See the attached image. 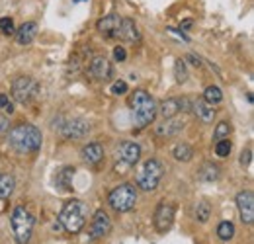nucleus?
Instances as JSON below:
<instances>
[{
  "instance_id": "1",
  "label": "nucleus",
  "mask_w": 254,
  "mask_h": 244,
  "mask_svg": "<svg viewBox=\"0 0 254 244\" xmlns=\"http://www.w3.org/2000/svg\"><path fill=\"white\" fill-rule=\"evenodd\" d=\"M41 141H43L41 131L35 125H32V123H18L8 133L10 147L20 154L37 153L39 147H41Z\"/></svg>"
},
{
  "instance_id": "2",
  "label": "nucleus",
  "mask_w": 254,
  "mask_h": 244,
  "mask_svg": "<svg viewBox=\"0 0 254 244\" xmlns=\"http://www.w3.org/2000/svg\"><path fill=\"white\" fill-rule=\"evenodd\" d=\"M129 106H131V114H133V122L139 129L151 125L155 116H157V104L153 100V96L147 90H135L129 98Z\"/></svg>"
},
{
  "instance_id": "3",
  "label": "nucleus",
  "mask_w": 254,
  "mask_h": 244,
  "mask_svg": "<svg viewBox=\"0 0 254 244\" xmlns=\"http://www.w3.org/2000/svg\"><path fill=\"white\" fill-rule=\"evenodd\" d=\"M88 213H90V211H88V205H86L84 201H80V199H70V201L64 203L61 213H59V223L64 227V231L76 235V233H80L82 227L86 225Z\"/></svg>"
},
{
  "instance_id": "4",
  "label": "nucleus",
  "mask_w": 254,
  "mask_h": 244,
  "mask_svg": "<svg viewBox=\"0 0 254 244\" xmlns=\"http://www.w3.org/2000/svg\"><path fill=\"white\" fill-rule=\"evenodd\" d=\"M10 225H12V233H14V239L18 244H28L32 239L33 233V225H35V219L33 215L26 209V207H16L12 211V219H10Z\"/></svg>"
},
{
  "instance_id": "5",
  "label": "nucleus",
  "mask_w": 254,
  "mask_h": 244,
  "mask_svg": "<svg viewBox=\"0 0 254 244\" xmlns=\"http://www.w3.org/2000/svg\"><path fill=\"white\" fill-rule=\"evenodd\" d=\"M135 201H137V187L133 183H120L108 195L110 207L118 213H126L129 209H133Z\"/></svg>"
},
{
  "instance_id": "6",
  "label": "nucleus",
  "mask_w": 254,
  "mask_h": 244,
  "mask_svg": "<svg viewBox=\"0 0 254 244\" xmlns=\"http://www.w3.org/2000/svg\"><path fill=\"white\" fill-rule=\"evenodd\" d=\"M162 174H164V168L157 158H149L143 168L137 172V178H135V183L137 187H141L143 191H153L159 187L160 180H162Z\"/></svg>"
},
{
  "instance_id": "7",
  "label": "nucleus",
  "mask_w": 254,
  "mask_h": 244,
  "mask_svg": "<svg viewBox=\"0 0 254 244\" xmlns=\"http://www.w3.org/2000/svg\"><path fill=\"white\" fill-rule=\"evenodd\" d=\"M37 92H39V84L33 80L32 76H18L12 82V96L20 104L32 102L33 98L37 96Z\"/></svg>"
},
{
  "instance_id": "8",
  "label": "nucleus",
  "mask_w": 254,
  "mask_h": 244,
  "mask_svg": "<svg viewBox=\"0 0 254 244\" xmlns=\"http://www.w3.org/2000/svg\"><path fill=\"white\" fill-rule=\"evenodd\" d=\"M191 110V100L188 98H168L164 102H160V106L157 108V114H160L164 120L166 118H174L180 112H190Z\"/></svg>"
},
{
  "instance_id": "9",
  "label": "nucleus",
  "mask_w": 254,
  "mask_h": 244,
  "mask_svg": "<svg viewBox=\"0 0 254 244\" xmlns=\"http://www.w3.org/2000/svg\"><path fill=\"white\" fill-rule=\"evenodd\" d=\"M139 156H141V147L133 141H124L118 149H116V158L126 166V168H131L139 162Z\"/></svg>"
},
{
  "instance_id": "10",
  "label": "nucleus",
  "mask_w": 254,
  "mask_h": 244,
  "mask_svg": "<svg viewBox=\"0 0 254 244\" xmlns=\"http://www.w3.org/2000/svg\"><path fill=\"white\" fill-rule=\"evenodd\" d=\"M110 231H112V221H110L108 213H106L104 209L96 211L94 219H92V223H90V241H98V239L108 237Z\"/></svg>"
},
{
  "instance_id": "11",
  "label": "nucleus",
  "mask_w": 254,
  "mask_h": 244,
  "mask_svg": "<svg viewBox=\"0 0 254 244\" xmlns=\"http://www.w3.org/2000/svg\"><path fill=\"white\" fill-rule=\"evenodd\" d=\"M172 223H174V205L160 201L157 211H155V229L159 233H166V231H170Z\"/></svg>"
},
{
  "instance_id": "12",
  "label": "nucleus",
  "mask_w": 254,
  "mask_h": 244,
  "mask_svg": "<svg viewBox=\"0 0 254 244\" xmlns=\"http://www.w3.org/2000/svg\"><path fill=\"white\" fill-rule=\"evenodd\" d=\"M88 131H90L88 122H84L80 118L64 122V125H61V129H59V133L63 135L64 139H82V137L88 135Z\"/></svg>"
},
{
  "instance_id": "13",
  "label": "nucleus",
  "mask_w": 254,
  "mask_h": 244,
  "mask_svg": "<svg viewBox=\"0 0 254 244\" xmlns=\"http://www.w3.org/2000/svg\"><path fill=\"white\" fill-rule=\"evenodd\" d=\"M237 207H239V213H241L243 223L253 225V221H254V193L251 191V189L241 191V193L237 195Z\"/></svg>"
},
{
  "instance_id": "14",
  "label": "nucleus",
  "mask_w": 254,
  "mask_h": 244,
  "mask_svg": "<svg viewBox=\"0 0 254 244\" xmlns=\"http://www.w3.org/2000/svg\"><path fill=\"white\" fill-rule=\"evenodd\" d=\"M120 26H122V16H118V14H110V16H104L102 20H98L96 30L100 31L104 37H108V39H118Z\"/></svg>"
},
{
  "instance_id": "15",
  "label": "nucleus",
  "mask_w": 254,
  "mask_h": 244,
  "mask_svg": "<svg viewBox=\"0 0 254 244\" xmlns=\"http://www.w3.org/2000/svg\"><path fill=\"white\" fill-rule=\"evenodd\" d=\"M88 74L94 80H108L112 76V62L106 57H94L88 64Z\"/></svg>"
},
{
  "instance_id": "16",
  "label": "nucleus",
  "mask_w": 254,
  "mask_h": 244,
  "mask_svg": "<svg viewBox=\"0 0 254 244\" xmlns=\"http://www.w3.org/2000/svg\"><path fill=\"white\" fill-rule=\"evenodd\" d=\"M184 127H186V120H184V118H180V116L166 118L160 125H157V135H160V137H174V135H178Z\"/></svg>"
},
{
  "instance_id": "17",
  "label": "nucleus",
  "mask_w": 254,
  "mask_h": 244,
  "mask_svg": "<svg viewBox=\"0 0 254 244\" xmlns=\"http://www.w3.org/2000/svg\"><path fill=\"white\" fill-rule=\"evenodd\" d=\"M118 39H122V41H129V43H137V41L141 39L139 28H137V24H135L131 18H122V26H120Z\"/></svg>"
},
{
  "instance_id": "18",
  "label": "nucleus",
  "mask_w": 254,
  "mask_h": 244,
  "mask_svg": "<svg viewBox=\"0 0 254 244\" xmlns=\"http://www.w3.org/2000/svg\"><path fill=\"white\" fill-rule=\"evenodd\" d=\"M191 112L195 114V118L203 123H211L215 118V110L211 104H207L205 100H195L191 102Z\"/></svg>"
},
{
  "instance_id": "19",
  "label": "nucleus",
  "mask_w": 254,
  "mask_h": 244,
  "mask_svg": "<svg viewBox=\"0 0 254 244\" xmlns=\"http://www.w3.org/2000/svg\"><path fill=\"white\" fill-rule=\"evenodd\" d=\"M80 158H82L86 164H98V162L104 158V147H102L100 143H88V145L82 147Z\"/></svg>"
},
{
  "instance_id": "20",
  "label": "nucleus",
  "mask_w": 254,
  "mask_h": 244,
  "mask_svg": "<svg viewBox=\"0 0 254 244\" xmlns=\"http://www.w3.org/2000/svg\"><path fill=\"white\" fill-rule=\"evenodd\" d=\"M35 37H37V24L35 22H26L20 30L16 31V41L20 45H30Z\"/></svg>"
},
{
  "instance_id": "21",
  "label": "nucleus",
  "mask_w": 254,
  "mask_h": 244,
  "mask_svg": "<svg viewBox=\"0 0 254 244\" xmlns=\"http://www.w3.org/2000/svg\"><path fill=\"white\" fill-rule=\"evenodd\" d=\"M74 168L72 166H66L63 168L59 174H57V187H61L63 191H70L72 189V178H74Z\"/></svg>"
},
{
  "instance_id": "22",
  "label": "nucleus",
  "mask_w": 254,
  "mask_h": 244,
  "mask_svg": "<svg viewBox=\"0 0 254 244\" xmlns=\"http://www.w3.org/2000/svg\"><path fill=\"white\" fill-rule=\"evenodd\" d=\"M197 178H199L201 182H215V180L219 178V168H217L213 162H205V164L199 168Z\"/></svg>"
},
{
  "instance_id": "23",
  "label": "nucleus",
  "mask_w": 254,
  "mask_h": 244,
  "mask_svg": "<svg viewBox=\"0 0 254 244\" xmlns=\"http://www.w3.org/2000/svg\"><path fill=\"white\" fill-rule=\"evenodd\" d=\"M14 187H16V180L10 174L0 172V199L10 197L14 193Z\"/></svg>"
},
{
  "instance_id": "24",
  "label": "nucleus",
  "mask_w": 254,
  "mask_h": 244,
  "mask_svg": "<svg viewBox=\"0 0 254 244\" xmlns=\"http://www.w3.org/2000/svg\"><path fill=\"white\" fill-rule=\"evenodd\" d=\"M172 156H174L178 162H190L191 156H193V149H191L188 143H178V145L172 149Z\"/></svg>"
},
{
  "instance_id": "25",
  "label": "nucleus",
  "mask_w": 254,
  "mask_h": 244,
  "mask_svg": "<svg viewBox=\"0 0 254 244\" xmlns=\"http://www.w3.org/2000/svg\"><path fill=\"white\" fill-rule=\"evenodd\" d=\"M203 100L207 102V104H211V106H215V104H219L223 100V92L219 86H207L205 92H203Z\"/></svg>"
},
{
  "instance_id": "26",
  "label": "nucleus",
  "mask_w": 254,
  "mask_h": 244,
  "mask_svg": "<svg viewBox=\"0 0 254 244\" xmlns=\"http://www.w3.org/2000/svg\"><path fill=\"white\" fill-rule=\"evenodd\" d=\"M217 237L221 239V241H231L233 237H235V225L231 223V221H223L219 223V227H217Z\"/></svg>"
},
{
  "instance_id": "27",
  "label": "nucleus",
  "mask_w": 254,
  "mask_h": 244,
  "mask_svg": "<svg viewBox=\"0 0 254 244\" xmlns=\"http://www.w3.org/2000/svg\"><path fill=\"white\" fill-rule=\"evenodd\" d=\"M174 78L178 84H184L188 80V70H186V61L184 59H176L174 62Z\"/></svg>"
},
{
  "instance_id": "28",
  "label": "nucleus",
  "mask_w": 254,
  "mask_h": 244,
  "mask_svg": "<svg viewBox=\"0 0 254 244\" xmlns=\"http://www.w3.org/2000/svg\"><path fill=\"white\" fill-rule=\"evenodd\" d=\"M209 217H211V205L207 201H199L197 203V209H195V219L199 223H207Z\"/></svg>"
},
{
  "instance_id": "29",
  "label": "nucleus",
  "mask_w": 254,
  "mask_h": 244,
  "mask_svg": "<svg viewBox=\"0 0 254 244\" xmlns=\"http://www.w3.org/2000/svg\"><path fill=\"white\" fill-rule=\"evenodd\" d=\"M231 133H233V125L229 122H221L217 123L215 131H213V137H215V141H221V139H229Z\"/></svg>"
},
{
  "instance_id": "30",
  "label": "nucleus",
  "mask_w": 254,
  "mask_h": 244,
  "mask_svg": "<svg viewBox=\"0 0 254 244\" xmlns=\"http://www.w3.org/2000/svg\"><path fill=\"white\" fill-rule=\"evenodd\" d=\"M231 151H233V145H231V141H229V139H221V141H217V145H215V154H217L219 158L229 156Z\"/></svg>"
},
{
  "instance_id": "31",
  "label": "nucleus",
  "mask_w": 254,
  "mask_h": 244,
  "mask_svg": "<svg viewBox=\"0 0 254 244\" xmlns=\"http://www.w3.org/2000/svg\"><path fill=\"white\" fill-rule=\"evenodd\" d=\"M0 31H2L4 35H12V33H16L14 20H12V18H0Z\"/></svg>"
},
{
  "instance_id": "32",
  "label": "nucleus",
  "mask_w": 254,
  "mask_h": 244,
  "mask_svg": "<svg viewBox=\"0 0 254 244\" xmlns=\"http://www.w3.org/2000/svg\"><path fill=\"white\" fill-rule=\"evenodd\" d=\"M0 110L4 112V114H14V104L10 102V98L6 96V94H0Z\"/></svg>"
},
{
  "instance_id": "33",
  "label": "nucleus",
  "mask_w": 254,
  "mask_h": 244,
  "mask_svg": "<svg viewBox=\"0 0 254 244\" xmlns=\"http://www.w3.org/2000/svg\"><path fill=\"white\" fill-rule=\"evenodd\" d=\"M126 92H127V82H124V80H116V82L112 84V94L122 96V94H126Z\"/></svg>"
},
{
  "instance_id": "34",
  "label": "nucleus",
  "mask_w": 254,
  "mask_h": 244,
  "mask_svg": "<svg viewBox=\"0 0 254 244\" xmlns=\"http://www.w3.org/2000/svg\"><path fill=\"white\" fill-rule=\"evenodd\" d=\"M251 160H253V151H251V149H247V151L241 153V164H243V166H249Z\"/></svg>"
},
{
  "instance_id": "35",
  "label": "nucleus",
  "mask_w": 254,
  "mask_h": 244,
  "mask_svg": "<svg viewBox=\"0 0 254 244\" xmlns=\"http://www.w3.org/2000/svg\"><path fill=\"white\" fill-rule=\"evenodd\" d=\"M126 57H127V53H126V49H124V47H116V49H114V59H116V61H126Z\"/></svg>"
},
{
  "instance_id": "36",
  "label": "nucleus",
  "mask_w": 254,
  "mask_h": 244,
  "mask_svg": "<svg viewBox=\"0 0 254 244\" xmlns=\"http://www.w3.org/2000/svg\"><path fill=\"white\" fill-rule=\"evenodd\" d=\"M188 61H191V64H193V66H201V59H199V57H195V55H188Z\"/></svg>"
},
{
  "instance_id": "37",
  "label": "nucleus",
  "mask_w": 254,
  "mask_h": 244,
  "mask_svg": "<svg viewBox=\"0 0 254 244\" xmlns=\"http://www.w3.org/2000/svg\"><path fill=\"white\" fill-rule=\"evenodd\" d=\"M8 131V120L6 118H0V133Z\"/></svg>"
},
{
  "instance_id": "38",
  "label": "nucleus",
  "mask_w": 254,
  "mask_h": 244,
  "mask_svg": "<svg viewBox=\"0 0 254 244\" xmlns=\"http://www.w3.org/2000/svg\"><path fill=\"white\" fill-rule=\"evenodd\" d=\"M190 26H191V20H186V22L182 24V31H186L188 28H190Z\"/></svg>"
},
{
  "instance_id": "39",
  "label": "nucleus",
  "mask_w": 254,
  "mask_h": 244,
  "mask_svg": "<svg viewBox=\"0 0 254 244\" xmlns=\"http://www.w3.org/2000/svg\"><path fill=\"white\" fill-rule=\"evenodd\" d=\"M74 2H82V0H74Z\"/></svg>"
}]
</instances>
